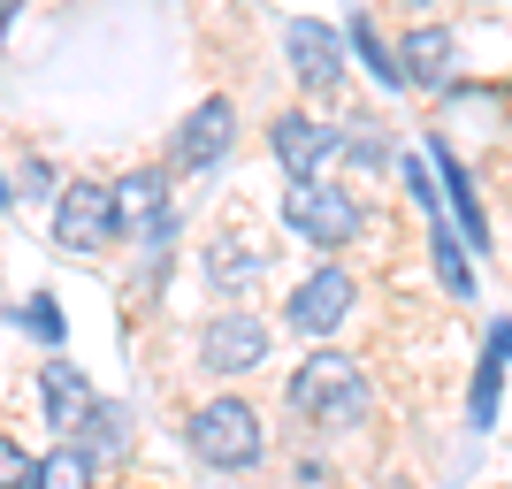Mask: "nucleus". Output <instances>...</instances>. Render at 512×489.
<instances>
[{
  "instance_id": "423d86ee",
  "label": "nucleus",
  "mask_w": 512,
  "mask_h": 489,
  "mask_svg": "<svg viewBox=\"0 0 512 489\" xmlns=\"http://www.w3.org/2000/svg\"><path fill=\"white\" fill-rule=\"evenodd\" d=\"M283 54H291V77H299L306 92H337L344 85V39L329 31V23L299 16L291 31H283Z\"/></svg>"
},
{
  "instance_id": "20e7f679",
  "label": "nucleus",
  "mask_w": 512,
  "mask_h": 489,
  "mask_svg": "<svg viewBox=\"0 0 512 489\" xmlns=\"http://www.w3.org/2000/svg\"><path fill=\"white\" fill-rule=\"evenodd\" d=\"M107 237H115V184H69L62 192V207H54V245H62V253H100Z\"/></svg>"
},
{
  "instance_id": "7ed1b4c3",
  "label": "nucleus",
  "mask_w": 512,
  "mask_h": 489,
  "mask_svg": "<svg viewBox=\"0 0 512 489\" xmlns=\"http://www.w3.org/2000/svg\"><path fill=\"white\" fill-rule=\"evenodd\" d=\"M192 451L207 467H253L260 459V413L245 398H214L192 413Z\"/></svg>"
},
{
  "instance_id": "412c9836",
  "label": "nucleus",
  "mask_w": 512,
  "mask_h": 489,
  "mask_svg": "<svg viewBox=\"0 0 512 489\" xmlns=\"http://www.w3.org/2000/svg\"><path fill=\"white\" fill-rule=\"evenodd\" d=\"M490 360H512V321H497V329H490Z\"/></svg>"
},
{
  "instance_id": "f03ea898",
  "label": "nucleus",
  "mask_w": 512,
  "mask_h": 489,
  "mask_svg": "<svg viewBox=\"0 0 512 489\" xmlns=\"http://www.w3.org/2000/svg\"><path fill=\"white\" fill-rule=\"evenodd\" d=\"M283 222H291L306 245H352V237H360V207H352L337 184H321V176H291Z\"/></svg>"
},
{
  "instance_id": "6ab92c4d",
  "label": "nucleus",
  "mask_w": 512,
  "mask_h": 489,
  "mask_svg": "<svg viewBox=\"0 0 512 489\" xmlns=\"http://www.w3.org/2000/svg\"><path fill=\"white\" fill-rule=\"evenodd\" d=\"M398 176H406V192H413V207H428V214H444V192H436V184H428V161H421V153H406V161H398Z\"/></svg>"
},
{
  "instance_id": "aec40b11",
  "label": "nucleus",
  "mask_w": 512,
  "mask_h": 489,
  "mask_svg": "<svg viewBox=\"0 0 512 489\" xmlns=\"http://www.w3.org/2000/svg\"><path fill=\"white\" fill-rule=\"evenodd\" d=\"M31 467H39V459H31L16 436H0V489H31Z\"/></svg>"
},
{
  "instance_id": "dca6fc26",
  "label": "nucleus",
  "mask_w": 512,
  "mask_h": 489,
  "mask_svg": "<svg viewBox=\"0 0 512 489\" xmlns=\"http://www.w3.org/2000/svg\"><path fill=\"white\" fill-rule=\"evenodd\" d=\"M497 398H505V360H490V352H482V367H474V398H467V421H474V428H497Z\"/></svg>"
},
{
  "instance_id": "0eeeda50",
  "label": "nucleus",
  "mask_w": 512,
  "mask_h": 489,
  "mask_svg": "<svg viewBox=\"0 0 512 489\" xmlns=\"http://www.w3.org/2000/svg\"><path fill=\"white\" fill-rule=\"evenodd\" d=\"M352 298H360V283L329 260V268H314V276L291 291V329H299V337H329V329L352 314Z\"/></svg>"
},
{
  "instance_id": "1a4fd4ad",
  "label": "nucleus",
  "mask_w": 512,
  "mask_h": 489,
  "mask_svg": "<svg viewBox=\"0 0 512 489\" xmlns=\"http://www.w3.org/2000/svg\"><path fill=\"white\" fill-rule=\"evenodd\" d=\"M39 405H46V428H62V436H77V428H92V383L77 375L69 360H46L39 367Z\"/></svg>"
},
{
  "instance_id": "9b49d317",
  "label": "nucleus",
  "mask_w": 512,
  "mask_h": 489,
  "mask_svg": "<svg viewBox=\"0 0 512 489\" xmlns=\"http://www.w3.org/2000/svg\"><path fill=\"white\" fill-rule=\"evenodd\" d=\"M161 222H169V176H153V169L123 176V184H115V230L153 237Z\"/></svg>"
},
{
  "instance_id": "9d476101",
  "label": "nucleus",
  "mask_w": 512,
  "mask_h": 489,
  "mask_svg": "<svg viewBox=\"0 0 512 489\" xmlns=\"http://www.w3.org/2000/svg\"><path fill=\"white\" fill-rule=\"evenodd\" d=\"M230 138H237L230 100H199L192 115H184V130H176V161H184V169H214V161L230 153Z\"/></svg>"
},
{
  "instance_id": "6e6552de",
  "label": "nucleus",
  "mask_w": 512,
  "mask_h": 489,
  "mask_svg": "<svg viewBox=\"0 0 512 489\" xmlns=\"http://www.w3.org/2000/svg\"><path fill=\"white\" fill-rule=\"evenodd\" d=\"M199 352H207L214 375H245V367L268 360V321H260V314H222V321L207 329V344H199Z\"/></svg>"
},
{
  "instance_id": "f257e3e1",
  "label": "nucleus",
  "mask_w": 512,
  "mask_h": 489,
  "mask_svg": "<svg viewBox=\"0 0 512 489\" xmlns=\"http://www.w3.org/2000/svg\"><path fill=\"white\" fill-rule=\"evenodd\" d=\"M291 405L321 428H352V421H367V375L344 360V352H314V360L291 375Z\"/></svg>"
},
{
  "instance_id": "4468645a",
  "label": "nucleus",
  "mask_w": 512,
  "mask_h": 489,
  "mask_svg": "<svg viewBox=\"0 0 512 489\" xmlns=\"http://www.w3.org/2000/svg\"><path fill=\"white\" fill-rule=\"evenodd\" d=\"M428 245H436V276H444V291L474 298V268H467V245H459V230H451L444 214H428Z\"/></svg>"
},
{
  "instance_id": "5701e85b",
  "label": "nucleus",
  "mask_w": 512,
  "mask_h": 489,
  "mask_svg": "<svg viewBox=\"0 0 512 489\" xmlns=\"http://www.w3.org/2000/svg\"><path fill=\"white\" fill-rule=\"evenodd\" d=\"M8 199H16V184H0V207H8Z\"/></svg>"
},
{
  "instance_id": "2eb2a0df",
  "label": "nucleus",
  "mask_w": 512,
  "mask_h": 489,
  "mask_svg": "<svg viewBox=\"0 0 512 489\" xmlns=\"http://www.w3.org/2000/svg\"><path fill=\"white\" fill-rule=\"evenodd\" d=\"M31 489H92V451H77V444L46 451L39 467H31Z\"/></svg>"
},
{
  "instance_id": "39448f33",
  "label": "nucleus",
  "mask_w": 512,
  "mask_h": 489,
  "mask_svg": "<svg viewBox=\"0 0 512 489\" xmlns=\"http://www.w3.org/2000/svg\"><path fill=\"white\" fill-rule=\"evenodd\" d=\"M268 146H276V161H283L291 176H321V169L344 153V130H337V123H314V115H299V107H291V115H276V123H268Z\"/></svg>"
},
{
  "instance_id": "f3484780",
  "label": "nucleus",
  "mask_w": 512,
  "mask_h": 489,
  "mask_svg": "<svg viewBox=\"0 0 512 489\" xmlns=\"http://www.w3.org/2000/svg\"><path fill=\"white\" fill-rule=\"evenodd\" d=\"M352 46H360V62L375 69L383 85H406V62H398V54H390V46L375 39V23H367V16H352Z\"/></svg>"
},
{
  "instance_id": "ddd939ff",
  "label": "nucleus",
  "mask_w": 512,
  "mask_h": 489,
  "mask_svg": "<svg viewBox=\"0 0 512 489\" xmlns=\"http://www.w3.org/2000/svg\"><path fill=\"white\" fill-rule=\"evenodd\" d=\"M451 54H459V46H451L444 23H421V31L406 39V54H398V62H406V85L444 92V85H451Z\"/></svg>"
},
{
  "instance_id": "a211bd4d",
  "label": "nucleus",
  "mask_w": 512,
  "mask_h": 489,
  "mask_svg": "<svg viewBox=\"0 0 512 489\" xmlns=\"http://www.w3.org/2000/svg\"><path fill=\"white\" fill-rule=\"evenodd\" d=\"M16 321H23V329H31V337H39V344H62L69 337V321H62V306H54V298H23V306H16Z\"/></svg>"
},
{
  "instance_id": "f8f14e48",
  "label": "nucleus",
  "mask_w": 512,
  "mask_h": 489,
  "mask_svg": "<svg viewBox=\"0 0 512 489\" xmlns=\"http://www.w3.org/2000/svg\"><path fill=\"white\" fill-rule=\"evenodd\" d=\"M428 161H436V192L451 199V214H459V230H467V245H490V222H482V199H474V176L459 169V153L444 146V138H428Z\"/></svg>"
},
{
  "instance_id": "4be33fe9",
  "label": "nucleus",
  "mask_w": 512,
  "mask_h": 489,
  "mask_svg": "<svg viewBox=\"0 0 512 489\" xmlns=\"http://www.w3.org/2000/svg\"><path fill=\"white\" fill-rule=\"evenodd\" d=\"M8 16H16V0H0V31H8Z\"/></svg>"
}]
</instances>
